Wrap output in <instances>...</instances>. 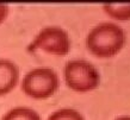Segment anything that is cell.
Listing matches in <instances>:
<instances>
[{"label":"cell","mask_w":130,"mask_h":120,"mask_svg":"<svg viewBox=\"0 0 130 120\" xmlns=\"http://www.w3.org/2000/svg\"><path fill=\"white\" fill-rule=\"evenodd\" d=\"M26 49L29 52L42 50L55 56H66L71 50V37L61 26H45L37 32Z\"/></svg>","instance_id":"277c9868"},{"label":"cell","mask_w":130,"mask_h":120,"mask_svg":"<svg viewBox=\"0 0 130 120\" xmlns=\"http://www.w3.org/2000/svg\"><path fill=\"white\" fill-rule=\"evenodd\" d=\"M63 78L68 88L78 93L94 90L100 83V74L86 59H71L63 67Z\"/></svg>","instance_id":"3957f363"},{"label":"cell","mask_w":130,"mask_h":120,"mask_svg":"<svg viewBox=\"0 0 130 120\" xmlns=\"http://www.w3.org/2000/svg\"><path fill=\"white\" fill-rule=\"evenodd\" d=\"M47 120H85V116L74 108L62 107L49 114Z\"/></svg>","instance_id":"ba28073f"},{"label":"cell","mask_w":130,"mask_h":120,"mask_svg":"<svg viewBox=\"0 0 130 120\" xmlns=\"http://www.w3.org/2000/svg\"><path fill=\"white\" fill-rule=\"evenodd\" d=\"M19 78V67L11 59L0 58V96L11 93L17 87Z\"/></svg>","instance_id":"5b68a950"},{"label":"cell","mask_w":130,"mask_h":120,"mask_svg":"<svg viewBox=\"0 0 130 120\" xmlns=\"http://www.w3.org/2000/svg\"><path fill=\"white\" fill-rule=\"evenodd\" d=\"M1 120H42L40 113L28 106H16L5 113Z\"/></svg>","instance_id":"8992f818"},{"label":"cell","mask_w":130,"mask_h":120,"mask_svg":"<svg viewBox=\"0 0 130 120\" xmlns=\"http://www.w3.org/2000/svg\"><path fill=\"white\" fill-rule=\"evenodd\" d=\"M103 11L116 20H130V4H103Z\"/></svg>","instance_id":"52a82bcc"},{"label":"cell","mask_w":130,"mask_h":120,"mask_svg":"<svg viewBox=\"0 0 130 120\" xmlns=\"http://www.w3.org/2000/svg\"><path fill=\"white\" fill-rule=\"evenodd\" d=\"M126 42V33L113 22H102L90 30L86 36V48L92 55L109 58L117 55Z\"/></svg>","instance_id":"6da1fadb"},{"label":"cell","mask_w":130,"mask_h":120,"mask_svg":"<svg viewBox=\"0 0 130 120\" xmlns=\"http://www.w3.org/2000/svg\"><path fill=\"white\" fill-rule=\"evenodd\" d=\"M113 120H130V116H128V115H121V116H117L116 119H113Z\"/></svg>","instance_id":"30bf717a"},{"label":"cell","mask_w":130,"mask_h":120,"mask_svg":"<svg viewBox=\"0 0 130 120\" xmlns=\"http://www.w3.org/2000/svg\"><path fill=\"white\" fill-rule=\"evenodd\" d=\"M60 87L59 74L48 67H38L29 70L20 82V88L28 96L43 100L57 92Z\"/></svg>","instance_id":"7a4b0ae2"},{"label":"cell","mask_w":130,"mask_h":120,"mask_svg":"<svg viewBox=\"0 0 130 120\" xmlns=\"http://www.w3.org/2000/svg\"><path fill=\"white\" fill-rule=\"evenodd\" d=\"M10 13V6L6 4H0V25L7 19Z\"/></svg>","instance_id":"9c48e42d"}]
</instances>
